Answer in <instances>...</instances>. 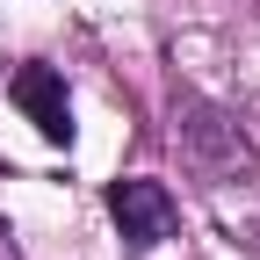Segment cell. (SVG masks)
Masks as SVG:
<instances>
[{"label": "cell", "instance_id": "cell-1", "mask_svg": "<svg viewBox=\"0 0 260 260\" xmlns=\"http://www.w3.org/2000/svg\"><path fill=\"white\" fill-rule=\"evenodd\" d=\"M174 138H181V152L203 174H239L253 159V145L239 138V123L224 109H210V102H174Z\"/></svg>", "mask_w": 260, "mask_h": 260}, {"label": "cell", "instance_id": "cell-3", "mask_svg": "<svg viewBox=\"0 0 260 260\" xmlns=\"http://www.w3.org/2000/svg\"><path fill=\"white\" fill-rule=\"evenodd\" d=\"M8 94H15V109L37 123L51 145H73V102H65V80L51 73V65H22Z\"/></svg>", "mask_w": 260, "mask_h": 260}, {"label": "cell", "instance_id": "cell-2", "mask_svg": "<svg viewBox=\"0 0 260 260\" xmlns=\"http://www.w3.org/2000/svg\"><path fill=\"white\" fill-rule=\"evenodd\" d=\"M109 217H116V239L123 253H152L159 239H174V195L159 188V181H109Z\"/></svg>", "mask_w": 260, "mask_h": 260}]
</instances>
